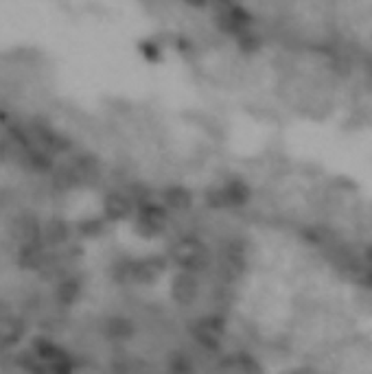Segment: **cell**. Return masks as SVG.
<instances>
[{
	"instance_id": "cell-1",
	"label": "cell",
	"mask_w": 372,
	"mask_h": 374,
	"mask_svg": "<svg viewBox=\"0 0 372 374\" xmlns=\"http://www.w3.org/2000/svg\"><path fill=\"white\" fill-rule=\"evenodd\" d=\"M162 206L171 210H188L193 206V193L182 184H171L162 190Z\"/></svg>"
},
{
	"instance_id": "cell-2",
	"label": "cell",
	"mask_w": 372,
	"mask_h": 374,
	"mask_svg": "<svg viewBox=\"0 0 372 374\" xmlns=\"http://www.w3.org/2000/svg\"><path fill=\"white\" fill-rule=\"evenodd\" d=\"M140 53L147 61H158L160 59V46L156 42H143L140 44Z\"/></svg>"
},
{
	"instance_id": "cell-3",
	"label": "cell",
	"mask_w": 372,
	"mask_h": 374,
	"mask_svg": "<svg viewBox=\"0 0 372 374\" xmlns=\"http://www.w3.org/2000/svg\"><path fill=\"white\" fill-rule=\"evenodd\" d=\"M182 3H186L188 7H193V9H204V7L211 5V0H182Z\"/></svg>"
}]
</instances>
